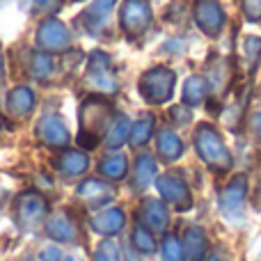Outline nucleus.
<instances>
[{
  "label": "nucleus",
  "mask_w": 261,
  "mask_h": 261,
  "mask_svg": "<svg viewBox=\"0 0 261 261\" xmlns=\"http://www.w3.org/2000/svg\"><path fill=\"white\" fill-rule=\"evenodd\" d=\"M115 110L113 103L106 101L103 96H87L78 108V122H81V135H78V144L81 149H94L106 138L108 128L115 122Z\"/></svg>",
  "instance_id": "1"
},
{
  "label": "nucleus",
  "mask_w": 261,
  "mask_h": 261,
  "mask_svg": "<svg viewBox=\"0 0 261 261\" xmlns=\"http://www.w3.org/2000/svg\"><path fill=\"white\" fill-rule=\"evenodd\" d=\"M195 149H197V156L202 158V163L211 172L227 174V172L234 170V156H231L229 147L222 140L220 130L213 124H197V128H195Z\"/></svg>",
  "instance_id": "2"
},
{
  "label": "nucleus",
  "mask_w": 261,
  "mask_h": 261,
  "mask_svg": "<svg viewBox=\"0 0 261 261\" xmlns=\"http://www.w3.org/2000/svg\"><path fill=\"white\" fill-rule=\"evenodd\" d=\"M174 85H176L174 71H172V69H165V67H156V69H149L147 73H142L138 90L147 103L163 106L172 99Z\"/></svg>",
  "instance_id": "3"
},
{
  "label": "nucleus",
  "mask_w": 261,
  "mask_h": 261,
  "mask_svg": "<svg viewBox=\"0 0 261 261\" xmlns=\"http://www.w3.org/2000/svg\"><path fill=\"white\" fill-rule=\"evenodd\" d=\"M12 218L21 229H35L46 218V199L37 190H23L12 204Z\"/></svg>",
  "instance_id": "4"
},
{
  "label": "nucleus",
  "mask_w": 261,
  "mask_h": 261,
  "mask_svg": "<svg viewBox=\"0 0 261 261\" xmlns=\"http://www.w3.org/2000/svg\"><path fill=\"white\" fill-rule=\"evenodd\" d=\"M193 18L199 30L206 37H211V39L220 37L227 25V12L218 0H195Z\"/></svg>",
  "instance_id": "5"
},
{
  "label": "nucleus",
  "mask_w": 261,
  "mask_h": 261,
  "mask_svg": "<svg viewBox=\"0 0 261 261\" xmlns=\"http://www.w3.org/2000/svg\"><path fill=\"white\" fill-rule=\"evenodd\" d=\"M156 190L158 197L165 204L174 206L176 211H190L193 208V193L188 184L176 174H161L156 176Z\"/></svg>",
  "instance_id": "6"
},
{
  "label": "nucleus",
  "mask_w": 261,
  "mask_h": 261,
  "mask_svg": "<svg viewBox=\"0 0 261 261\" xmlns=\"http://www.w3.org/2000/svg\"><path fill=\"white\" fill-rule=\"evenodd\" d=\"M85 83L90 85V90L101 92V94H113L117 92V81H115L113 67H110V58L103 53H92L87 60V73Z\"/></svg>",
  "instance_id": "7"
},
{
  "label": "nucleus",
  "mask_w": 261,
  "mask_h": 261,
  "mask_svg": "<svg viewBox=\"0 0 261 261\" xmlns=\"http://www.w3.org/2000/svg\"><path fill=\"white\" fill-rule=\"evenodd\" d=\"M248 174H243V172H236L225 184V188L220 190V197H218V204L227 218H234L243 211V204L248 199Z\"/></svg>",
  "instance_id": "8"
},
{
  "label": "nucleus",
  "mask_w": 261,
  "mask_h": 261,
  "mask_svg": "<svg viewBox=\"0 0 261 261\" xmlns=\"http://www.w3.org/2000/svg\"><path fill=\"white\" fill-rule=\"evenodd\" d=\"M119 21H122V30L130 39H135L151 23V7H149L147 0H124Z\"/></svg>",
  "instance_id": "9"
},
{
  "label": "nucleus",
  "mask_w": 261,
  "mask_h": 261,
  "mask_svg": "<svg viewBox=\"0 0 261 261\" xmlns=\"http://www.w3.org/2000/svg\"><path fill=\"white\" fill-rule=\"evenodd\" d=\"M76 195L87 208H96V211H99V208H106L115 202L117 190L101 179H85L78 186Z\"/></svg>",
  "instance_id": "10"
},
{
  "label": "nucleus",
  "mask_w": 261,
  "mask_h": 261,
  "mask_svg": "<svg viewBox=\"0 0 261 261\" xmlns=\"http://www.w3.org/2000/svg\"><path fill=\"white\" fill-rule=\"evenodd\" d=\"M37 138L46 144V147L53 149H67L71 142V135H69L67 124L62 122L60 115H44V117L37 122Z\"/></svg>",
  "instance_id": "11"
},
{
  "label": "nucleus",
  "mask_w": 261,
  "mask_h": 261,
  "mask_svg": "<svg viewBox=\"0 0 261 261\" xmlns=\"http://www.w3.org/2000/svg\"><path fill=\"white\" fill-rule=\"evenodd\" d=\"M138 220L151 231H165L170 225V213L161 197H144L138 206Z\"/></svg>",
  "instance_id": "12"
},
{
  "label": "nucleus",
  "mask_w": 261,
  "mask_h": 261,
  "mask_svg": "<svg viewBox=\"0 0 261 261\" xmlns=\"http://www.w3.org/2000/svg\"><path fill=\"white\" fill-rule=\"evenodd\" d=\"M37 44L44 50H50V53H60V50L69 48V32L67 28L62 25L55 18H48V21L41 23L39 32H37Z\"/></svg>",
  "instance_id": "13"
},
{
  "label": "nucleus",
  "mask_w": 261,
  "mask_h": 261,
  "mask_svg": "<svg viewBox=\"0 0 261 261\" xmlns=\"http://www.w3.org/2000/svg\"><path fill=\"white\" fill-rule=\"evenodd\" d=\"M124 222H126V213L117 206L99 208V211L90 218L92 229L99 231V234H103V236H115L117 231H122Z\"/></svg>",
  "instance_id": "14"
},
{
  "label": "nucleus",
  "mask_w": 261,
  "mask_h": 261,
  "mask_svg": "<svg viewBox=\"0 0 261 261\" xmlns=\"http://www.w3.org/2000/svg\"><path fill=\"white\" fill-rule=\"evenodd\" d=\"M156 149L158 156L163 158L165 163H174L184 156V140L179 138V133H174L172 128H158L156 130Z\"/></svg>",
  "instance_id": "15"
},
{
  "label": "nucleus",
  "mask_w": 261,
  "mask_h": 261,
  "mask_svg": "<svg viewBox=\"0 0 261 261\" xmlns=\"http://www.w3.org/2000/svg\"><path fill=\"white\" fill-rule=\"evenodd\" d=\"M35 106H37L35 92L25 85L14 87V90L7 94V113L12 115V117H18V119L28 117V115L35 110Z\"/></svg>",
  "instance_id": "16"
},
{
  "label": "nucleus",
  "mask_w": 261,
  "mask_h": 261,
  "mask_svg": "<svg viewBox=\"0 0 261 261\" xmlns=\"http://www.w3.org/2000/svg\"><path fill=\"white\" fill-rule=\"evenodd\" d=\"M46 231L53 241L58 243H67V241H76V225L69 218L67 211H55L46 218Z\"/></svg>",
  "instance_id": "17"
},
{
  "label": "nucleus",
  "mask_w": 261,
  "mask_h": 261,
  "mask_svg": "<svg viewBox=\"0 0 261 261\" xmlns=\"http://www.w3.org/2000/svg\"><path fill=\"white\" fill-rule=\"evenodd\" d=\"M58 170L62 172L64 176H69V179H76V176L85 174L87 167H90V158H87V153L83 151V149H64L62 153H60L58 158Z\"/></svg>",
  "instance_id": "18"
},
{
  "label": "nucleus",
  "mask_w": 261,
  "mask_h": 261,
  "mask_svg": "<svg viewBox=\"0 0 261 261\" xmlns=\"http://www.w3.org/2000/svg\"><path fill=\"white\" fill-rule=\"evenodd\" d=\"M208 92H211V83L206 76H190L184 83V90H181V101L188 108H197L204 101L208 99Z\"/></svg>",
  "instance_id": "19"
},
{
  "label": "nucleus",
  "mask_w": 261,
  "mask_h": 261,
  "mask_svg": "<svg viewBox=\"0 0 261 261\" xmlns=\"http://www.w3.org/2000/svg\"><path fill=\"white\" fill-rule=\"evenodd\" d=\"M156 181V161H153L151 153L142 151L135 158L133 165V174H130V186L133 190H147V186Z\"/></svg>",
  "instance_id": "20"
},
{
  "label": "nucleus",
  "mask_w": 261,
  "mask_h": 261,
  "mask_svg": "<svg viewBox=\"0 0 261 261\" xmlns=\"http://www.w3.org/2000/svg\"><path fill=\"white\" fill-rule=\"evenodd\" d=\"M208 250V239L206 231L202 227H188L184 236V254L188 261H202Z\"/></svg>",
  "instance_id": "21"
},
{
  "label": "nucleus",
  "mask_w": 261,
  "mask_h": 261,
  "mask_svg": "<svg viewBox=\"0 0 261 261\" xmlns=\"http://www.w3.org/2000/svg\"><path fill=\"white\" fill-rule=\"evenodd\" d=\"M241 55H243L248 76L252 78L261 67V35H245L241 39Z\"/></svg>",
  "instance_id": "22"
},
{
  "label": "nucleus",
  "mask_w": 261,
  "mask_h": 261,
  "mask_svg": "<svg viewBox=\"0 0 261 261\" xmlns=\"http://www.w3.org/2000/svg\"><path fill=\"white\" fill-rule=\"evenodd\" d=\"M130 130H133V124H130V119L126 115H119V117H115L113 126L108 128V133H106L103 142L108 149H119L124 147L126 142H130Z\"/></svg>",
  "instance_id": "23"
},
{
  "label": "nucleus",
  "mask_w": 261,
  "mask_h": 261,
  "mask_svg": "<svg viewBox=\"0 0 261 261\" xmlns=\"http://www.w3.org/2000/svg\"><path fill=\"white\" fill-rule=\"evenodd\" d=\"M101 176H106L108 181H119L128 174V158L124 153H108L106 158H101L99 163Z\"/></svg>",
  "instance_id": "24"
},
{
  "label": "nucleus",
  "mask_w": 261,
  "mask_h": 261,
  "mask_svg": "<svg viewBox=\"0 0 261 261\" xmlns=\"http://www.w3.org/2000/svg\"><path fill=\"white\" fill-rule=\"evenodd\" d=\"M153 128H156V117H153L151 113H144L142 117L133 124V130H130V147H135V149L144 147V144L151 140V135L156 133Z\"/></svg>",
  "instance_id": "25"
},
{
  "label": "nucleus",
  "mask_w": 261,
  "mask_h": 261,
  "mask_svg": "<svg viewBox=\"0 0 261 261\" xmlns=\"http://www.w3.org/2000/svg\"><path fill=\"white\" fill-rule=\"evenodd\" d=\"M113 5H115V0H94V3L87 7V12L83 14V21H85L87 30L94 32L96 25H103L110 9H113Z\"/></svg>",
  "instance_id": "26"
},
{
  "label": "nucleus",
  "mask_w": 261,
  "mask_h": 261,
  "mask_svg": "<svg viewBox=\"0 0 261 261\" xmlns=\"http://www.w3.org/2000/svg\"><path fill=\"white\" fill-rule=\"evenodd\" d=\"M133 245L140 252H153V250H156V241H153V236H151V229L144 227L142 222H138L133 229Z\"/></svg>",
  "instance_id": "27"
},
{
  "label": "nucleus",
  "mask_w": 261,
  "mask_h": 261,
  "mask_svg": "<svg viewBox=\"0 0 261 261\" xmlns=\"http://www.w3.org/2000/svg\"><path fill=\"white\" fill-rule=\"evenodd\" d=\"M30 71L35 73L37 78H48L50 73H53V60H50V55H44V53H32L30 58Z\"/></svg>",
  "instance_id": "28"
},
{
  "label": "nucleus",
  "mask_w": 261,
  "mask_h": 261,
  "mask_svg": "<svg viewBox=\"0 0 261 261\" xmlns=\"http://www.w3.org/2000/svg\"><path fill=\"white\" fill-rule=\"evenodd\" d=\"M184 257V241H179V236L167 234L163 239V259L165 261H181Z\"/></svg>",
  "instance_id": "29"
},
{
  "label": "nucleus",
  "mask_w": 261,
  "mask_h": 261,
  "mask_svg": "<svg viewBox=\"0 0 261 261\" xmlns=\"http://www.w3.org/2000/svg\"><path fill=\"white\" fill-rule=\"evenodd\" d=\"M239 7L245 21L252 25H261V0H239Z\"/></svg>",
  "instance_id": "30"
},
{
  "label": "nucleus",
  "mask_w": 261,
  "mask_h": 261,
  "mask_svg": "<svg viewBox=\"0 0 261 261\" xmlns=\"http://www.w3.org/2000/svg\"><path fill=\"white\" fill-rule=\"evenodd\" d=\"M96 261H119V248L113 241L103 239L99 243V250H96Z\"/></svg>",
  "instance_id": "31"
},
{
  "label": "nucleus",
  "mask_w": 261,
  "mask_h": 261,
  "mask_svg": "<svg viewBox=\"0 0 261 261\" xmlns=\"http://www.w3.org/2000/svg\"><path fill=\"white\" fill-rule=\"evenodd\" d=\"M170 119L174 124H179V126H186V124L193 122V115H190L188 106H174V108L170 110Z\"/></svg>",
  "instance_id": "32"
},
{
  "label": "nucleus",
  "mask_w": 261,
  "mask_h": 261,
  "mask_svg": "<svg viewBox=\"0 0 261 261\" xmlns=\"http://www.w3.org/2000/svg\"><path fill=\"white\" fill-rule=\"evenodd\" d=\"M250 128H252L254 138L261 140V113H254L252 119H250Z\"/></svg>",
  "instance_id": "33"
}]
</instances>
